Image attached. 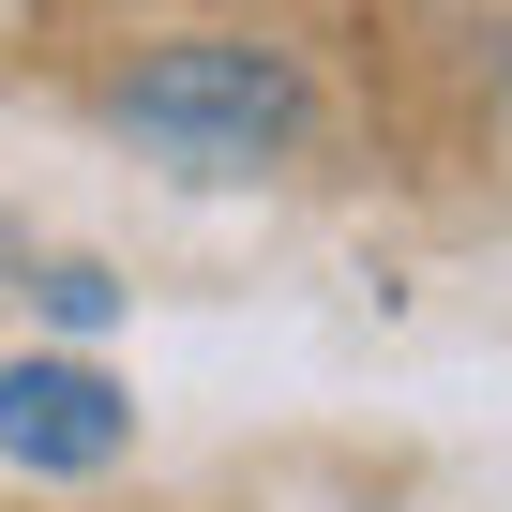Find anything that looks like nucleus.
Returning a JSON list of instances; mask_svg holds the SVG:
<instances>
[{"label": "nucleus", "mask_w": 512, "mask_h": 512, "mask_svg": "<svg viewBox=\"0 0 512 512\" xmlns=\"http://www.w3.org/2000/svg\"><path fill=\"white\" fill-rule=\"evenodd\" d=\"M106 121L151 136V151L196 166V181H256V166H287V151H302L317 91H302L287 46H256V31H181V46H151V61L106 91Z\"/></svg>", "instance_id": "f257e3e1"}, {"label": "nucleus", "mask_w": 512, "mask_h": 512, "mask_svg": "<svg viewBox=\"0 0 512 512\" xmlns=\"http://www.w3.org/2000/svg\"><path fill=\"white\" fill-rule=\"evenodd\" d=\"M0 452L46 467V482H91L136 452V392L91 347H31V362H0Z\"/></svg>", "instance_id": "f03ea898"}, {"label": "nucleus", "mask_w": 512, "mask_h": 512, "mask_svg": "<svg viewBox=\"0 0 512 512\" xmlns=\"http://www.w3.org/2000/svg\"><path fill=\"white\" fill-rule=\"evenodd\" d=\"M16 302H31L61 347H91V332L121 317V272H106V256H31V272H16Z\"/></svg>", "instance_id": "7ed1b4c3"}, {"label": "nucleus", "mask_w": 512, "mask_h": 512, "mask_svg": "<svg viewBox=\"0 0 512 512\" xmlns=\"http://www.w3.org/2000/svg\"><path fill=\"white\" fill-rule=\"evenodd\" d=\"M16 272H31V256H16V226H0V302H16Z\"/></svg>", "instance_id": "20e7f679"}, {"label": "nucleus", "mask_w": 512, "mask_h": 512, "mask_svg": "<svg viewBox=\"0 0 512 512\" xmlns=\"http://www.w3.org/2000/svg\"><path fill=\"white\" fill-rule=\"evenodd\" d=\"M497 91H512V31H497Z\"/></svg>", "instance_id": "39448f33"}]
</instances>
